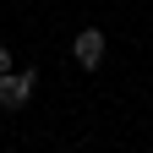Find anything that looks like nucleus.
<instances>
[{
    "mask_svg": "<svg viewBox=\"0 0 153 153\" xmlns=\"http://www.w3.org/2000/svg\"><path fill=\"white\" fill-rule=\"evenodd\" d=\"M0 71H11V49L6 44H0Z\"/></svg>",
    "mask_w": 153,
    "mask_h": 153,
    "instance_id": "3",
    "label": "nucleus"
},
{
    "mask_svg": "<svg viewBox=\"0 0 153 153\" xmlns=\"http://www.w3.org/2000/svg\"><path fill=\"white\" fill-rule=\"evenodd\" d=\"M104 55H109L104 27H76V38H71V60H76V66H82V71H99Z\"/></svg>",
    "mask_w": 153,
    "mask_h": 153,
    "instance_id": "1",
    "label": "nucleus"
},
{
    "mask_svg": "<svg viewBox=\"0 0 153 153\" xmlns=\"http://www.w3.org/2000/svg\"><path fill=\"white\" fill-rule=\"evenodd\" d=\"M38 88V71H0V109H22Z\"/></svg>",
    "mask_w": 153,
    "mask_h": 153,
    "instance_id": "2",
    "label": "nucleus"
}]
</instances>
